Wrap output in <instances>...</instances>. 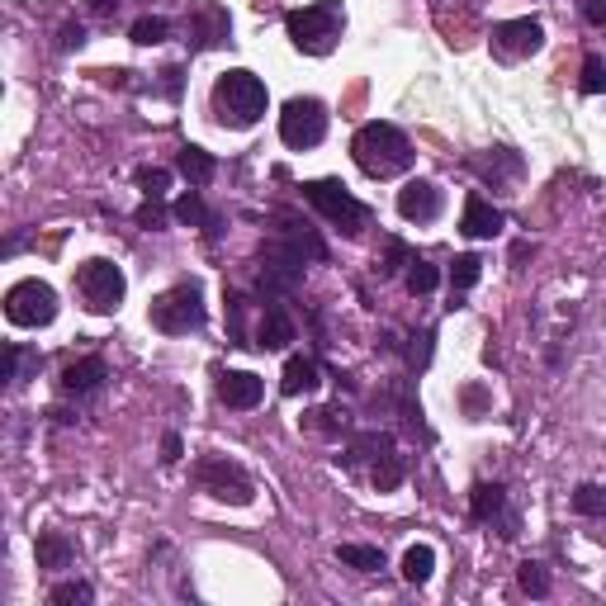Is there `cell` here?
<instances>
[{
    "instance_id": "cell-1",
    "label": "cell",
    "mask_w": 606,
    "mask_h": 606,
    "mask_svg": "<svg viewBox=\"0 0 606 606\" xmlns=\"http://www.w3.org/2000/svg\"><path fill=\"white\" fill-rule=\"evenodd\" d=\"M351 157L365 176L375 180H389V176H403L412 166V143L403 138V128L393 124H360V133L351 138Z\"/></svg>"
},
{
    "instance_id": "cell-2",
    "label": "cell",
    "mask_w": 606,
    "mask_h": 606,
    "mask_svg": "<svg viewBox=\"0 0 606 606\" xmlns=\"http://www.w3.org/2000/svg\"><path fill=\"white\" fill-rule=\"evenodd\" d=\"M266 105H270L266 81L256 72H247V67H232V72H223L214 81V109L228 128L261 124V119H266Z\"/></svg>"
},
{
    "instance_id": "cell-3",
    "label": "cell",
    "mask_w": 606,
    "mask_h": 606,
    "mask_svg": "<svg viewBox=\"0 0 606 606\" xmlns=\"http://www.w3.org/2000/svg\"><path fill=\"white\" fill-rule=\"evenodd\" d=\"M341 29H346V10L341 0H318V5H303V10H289L285 15V34L289 43L308 57H327L337 48Z\"/></svg>"
},
{
    "instance_id": "cell-4",
    "label": "cell",
    "mask_w": 606,
    "mask_h": 606,
    "mask_svg": "<svg viewBox=\"0 0 606 606\" xmlns=\"http://www.w3.org/2000/svg\"><path fill=\"white\" fill-rule=\"evenodd\" d=\"M204 289L195 280H185V285L166 289L161 299H152V327L166 332V337H185V332H199L204 327Z\"/></svg>"
},
{
    "instance_id": "cell-5",
    "label": "cell",
    "mask_w": 606,
    "mask_h": 606,
    "mask_svg": "<svg viewBox=\"0 0 606 606\" xmlns=\"http://www.w3.org/2000/svg\"><path fill=\"white\" fill-rule=\"evenodd\" d=\"M303 199H308L327 223H337V228L351 232V237L365 228V204H360L341 180H308V185H303Z\"/></svg>"
},
{
    "instance_id": "cell-6",
    "label": "cell",
    "mask_w": 606,
    "mask_h": 606,
    "mask_svg": "<svg viewBox=\"0 0 606 606\" xmlns=\"http://www.w3.org/2000/svg\"><path fill=\"white\" fill-rule=\"evenodd\" d=\"M76 289H81V299H86L90 313H114L128 294V280L114 261H100V256H95V261H81V270H76Z\"/></svg>"
},
{
    "instance_id": "cell-7",
    "label": "cell",
    "mask_w": 606,
    "mask_h": 606,
    "mask_svg": "<svg viewBox=\"0 0 606 606\" xmlns=\"http://www.w3.org/2000/svg\"><path fill=\"white\" fill-rule=\"evenodd\" d=\"M5 318L15 327H48L57 318V289L48 280H19L5 294Z\"/></svg>"
},
{
    "instance_id": "cell-8",
    "label": "cell",
    "mask_w": 606,
    "mask_h": 606,
    "mask_svg": "<svg viewBox=\"0 0 606 606\" xmlns=\"http://www.w3.org/2000/svg\"><path fill=\"white\" fill-rule=\"evenodd\" d=\"M280 138H285V147H294V152L318 147L322 138H327V109H322V100H313V95L289 100V105L280 109Z\"/></svg>"
},
{
    "instance_id": "cell-9",
    "label": "cell",
    "mask_w": 606,
    "mask_h": 606,
    "mask_svg": "<svg viewBox=\"0 0 606 606\" xmlns=\"http://www.w3.org/2000/svg\"><path fill=\"white\" fill-rule=\"evenodd\" d=\"M195 479L204 483L218 502H232V507H247V502L256 498V488H251L247 474H242L232 460H218V455H209V460L195 464Z\"/></svg>"
},
{
    "instance_id": "cell-10",
    "label": "cell",
    "mask_w": 606,
    "mask_h": 606,
    "mask_svg": "<svg viewBox=\"0 0 606 606\" xmlns=\"http://www.w3.org/2000/svg\"><path fill=\"white\" fill-rule=\"evenodd\" d=\"M545 48V24L540 19H507L493 29V53L498 57H531Z\"/></svg>"
},
{
    "instance_id": "cell-11",
    "label": "cell",
    "mask_w": 606,
    "mask_h": 606,
    "mask_svg": "<svg viewBox=\"0 0 606 606\" xmlns=\"http://www.w3.org/2000/svg\"><path fill=\"white\" fill-rule=\"evenodd\" d=\"M441 185L436 180H408L403 190H398V214L408 218V223H436L441 218Z\"/></svg>"
},
{
    "instance_id": "cell-12",
    "label": "cell",
    "mask_w": 606,
    "mask_h": 606,
    "mask_svg": "<svg viewBox=\"0 0 606 606\" xmlns=\"http://www.w3.org/2000/svg\"><path fill=\"white\" fill-rule=\"evenodd\" d=\"M218 398H223V408L247 412L266 398V384L251 375V370H228V375H218Z\"/></svg>"
},
{
    "instance_id": "cell-13",
    "label": "cell",
    "mask_w": 606,
    "mask_h": 606,
    "mask_svg": "<svg viewBox=\"0 0 606 606\" xmlns=\"http://www.w3.org/2000/svg\"><path fill=\"white\" fill-rule=\"evenodd\" d=\"M294 337H299V332H294V318L285 313V303H270L266 313H261V322H256V341H251V346H261V351H285Z\"/></svg>"
},
{
    "instance_id": "cell-14",
    "label": "cell",
    "mask_w": 606,
    "mask_h": 606,
    "mask_svg": "<svg viewBox=\"0 0 606 606\" xmlns=\"http://www.w3.org/2000/svg\"><path fill=\"white\" fill-rule=\"evenodd\" d=\"M109 379V365L100 356H86V360H72L67 370H62V393H72V398H86L95 393L100 384Z\"/></svg>"
},
{
    "instance_id": "cell-15",
    "label": "cell",
    "mask_w": 606,
    "mask_h": 606,
    "mask_svg": "<svg viewBox=\"0 0 606 606\" xmlns=\"http://www.w3.org/2000/svg\"><path fill=\"white\" fill-rule=\"evenodd\" d=\"M502 223H507V218H502L483 195H469V199H464V223H460L464 237H479V242H483V237H498Z\"/></svg>"
},
{
    "instance_id": "cell-16",
    "label": "cell",
    "mask_w": 606,
    "mask_h": 606,
    "mask_svg": "<svg viewBox=\"0 0 606 606\" xmlns=\"http://www.w3.org/2000/svg\"><path fill=\"white\" fill-rule=\"evenodd\" d=\"M275 242H285L289 251H299L303 261H327V247H322V237L308 223H299V218H280V237Z\"/></svg>"
},
{
    "instance_id": "cell-17",
    "label": "cell",
    "mask_w": 606,
    "mask_h": 606,
    "mask_svg": "<svg viewBox=\"0 0 606 606\" xmlns=\"http://www.w3.org/2000/svg\"><path fill=\"white\" fill-rule=\"evenodd\" d=\"M469 512L474 521H507V531L517 526V521L507 517V493H502V483H474V498H469ZM517 535V531H512Z\"/></svg>"
},
{
    "instance_id": "cell-18",
    "label": "cell",
    "mask_w": 606,
    "mask_h": 606,
    "mask_svg": "<svg viewBox=\"0 0 606 606\" xmlns=\"http://www.w3.org/2000/svg\"><path fill=\"white\" fill-rule=\"evenodd\" d=\"M313 389H318V360L289 356L285 375H280V393H285V398H299V393H313Z\"/></svg>"
},
{
    "instance_id": "cell-19",
    "label": "cell",
    "mask_w": 606,
    "mask_h": 606,
    "mask_svg": "<svg viewBox=\"0 0 606 606\" xmlns=\"http://www.w3.org/2000/svg\"><path fill=\"white\" fill-rule=\"evenodd\" d=\"M38 569H48V573L72 569V540H67L62 531H43V535H38Z\"/></svg>"
},
{
    "instance_id": "cell-20",
    "label": "cell",
    "mask_w": 606,
    "mask_h": 606,
    "mask_svg": "<svg viewBox=\"0 0 606 606\" xmlns=\"http://www.w3.org/2000/svg\"><path fill=\"white\" fill-rule=\"evenodd\" d=\"M176 166H180V176L190 180V185H209V180L218 176V161L204 152V147H180V157H176Z\"/></svg>"
},
{
    "instance_id": "cell-21",
    "label": "cell",
    "mask_w": 606,
    "mask_h": 606,
    "mask_svg": "<svg viewBox=\"0 0 606 606\" xmlns=\"http://www.w3.org/2000/svg\"><path fill=\"white\" fill-rule=\"evenodd\" d=\"M474 166H479L483 180H502V176L517 180L521 176V157L512 152V147H493V152H488V157H479Z\"/></svg>"
},
{
    "instance_id": "cell-22",
    "label": "cell",
    "mask_w": 606,
    "mask_h": 606,
    "mask_svg": "<svg viewBox=\"0 0 606 606\" xmlns=\"http://www.w3.org/2000/svg\"><path fill=\"white\" fill-rule=\"evenodd\" d=\"M389 450H393V436H389V431H360V436H351L346 464H356V460H379V455H389Z\"/></svg>"
},
{
    "instance_id": "cell-23",
    "label": "cell",
    "mask_w": 606,
    "mask_h": 606,
    "mask_svg": "<svg viewBox=\"0 0 606 606\" xmlns=\"http://www.w3.org/2000/svg\"><path fill=\"white\" fill-rule=\"evenodd\" d=\"M171 214H176V223H185V228H214V214L204 209V199H199V190H190V195H180L176 204H171Z\"/></svg>"
},
{
    "instance_id": "cell-24",
    "label": "cell",
    "mask_w": 606,
    "mask_h": 606,
    "mask_svg": "<svg viewBox=\"0 0 606 606\" xmlns=\"http://www.w3.org/2000/svg\"><path fill=\"white\" fill-rule=\"evenodd\" d=\"M337 559L346 564V569H360V573H379V569H384V550H375V545H341Z\"/></svg>"
},
{
    "instance_id": "cell-25",
    "label": "cell",
    "mask_w": 606,
    "mask_h": 606,
    "mask_svg": "<svg viewBox=\"0 0 606 606\" xmlns=\"http://www.w3.org/2000/svg\"><path fill=\"white\" fill-rule=\"evenodd\" d=\"M431 569H436V550H431V545H412V550L403 554V578H408V583H427Z\"/></svg>"
},
{
    "instance_id": "cell-26",
    "label": "cell",
    "mask_w": 606,
    "mask_h": 606,
    "mask_svg": "<svg viewBox=\"0 0 606 606\" xmlns=\"http://www.w3.org/2000/svg\"><path fill=\"white\" fill-rule=\"evenodd\" d=\"M308 431H318V436H346L351 431V417H346V408H318V412H308Z\"/></svg>"
},
{
    "instance_id": "cell-27",
    "label": "cell",
    "mask_w": 606,
    "mask_h": 606,
    "mask_svg": "<svg viewBox=\"0 0 606 606\" xmlns=\"http://www.w3.org/2000/svg\"><path fill=\"white\" fill-rule=\"evenodd\" d=\"M403 474H408V464H403L398 450H389V455H379L375 460V488L379 493H393V488L403 483Z\"/></svg>"
},
{
    "instance_id": "cell-28",
    "label": "cell",
    "mask_w": 606,
    "mask_h": 606,
    "mask_svg": "<svg viewBox=\"0 0 606 606\" xmlns=\"http://www.w3.org/2000/svg\"><path fill=\"white\" fill-rule=\"evenodd\" d=\"M38 370V356L24 346H5V384H24Z\"/></svg>"
},
{
    "instance_id": "cell-29",
    "label": "cell",
    "mask_w": 606,
    "mask_h": 606,
    "mask_svg": "<svg viewBox=\"0 0 606 606\" xmlns=\"http://www.w3.org/2000/svg\"><path fill=\"white\" fill-rule=\"evenodd\" d=\"M166 34H171V24L161 15H143L133 29H128V38H133L138 48H157V43H166Z\"/></svg>"
},
{
    "instance_id": "cell-30",
    "label": "cell",
    "mask_w": 606,
    "mask_h": 606,
    "mask_svg": "<svg viewBox=\"0 0 606 606\" xmlns=\"http://www.w3.org/2000/svg\"><path fill=\"white\" fill-rule=\"evenodd\" d=\"M479 275H483V261L474 256V251H469V256H455V266H450V289L464 294V289L479 285Z\"/></svg>"
},
{
    "instance_id": "cell-31",
    "label": "cell",
    "mask_w": 606,
    "mask_h": 606,
    "mask_svg": "<svg viewBox=\"0 0 606 606\" xmlns=\"http://www.w3.org/2000/svg\"><path fill=\"white\" fill-rule=\"evenodd\" d=\"M573 512H578V517H606V488L602 483H583V488L573 493Z\"/></svg>"
},
{
    "instance_id": "cell-32",
    "label": "cell",
    "mask_w": 606,
    "mask_h": 606,
    "mask_svg": "<svg viewBox=\"0 0 606 606\" xmlns=\"http://www.w3.org/2000/svg\"><path fill=\"white\" fill-rule=\"evenodd\" d=\"M48 602L53 606H90L95 602V588L81 583V578H72V583H57V588L48 592Z\"/></svg>"
},
{
    "instance_id": "cell-33",
    "label": "cell",
    "mask_w": 606,
    "mask_h": 606,
    "mask_svg": "<svg viewBox=\"0 0 606 606\" xmlns=\"http://www.w3.org/2000/svg\"><path fill=\"white\" fill-rule=\"evenodd\" d=\"M436 285H441V270L431 266V261H422V256H412L408 261V289L412 294H431Z\"/></svg>"
},
{
    "instance_id": "cell-34",
    "label": "cell",
    "mask_w": 606,
    "mask_h": 606,
    "mask_svg": "<svg viewBox=\"0 0 606 606\" xmlns=\"http://www.w3.org/2000/svg\"><path fill=\"white\" fill-rule=\"evenodd\" d=\"M138 185H143L147 199H166V190H171V171H166V166H143V171H138Z\"/></svg>"
},
{
    "instance_id": "cell-35",
    "label": "cell",
    "mask_w": 606,
    "mask_h": 606,
    "mask_svg": "<svg viewBox=\"0 0 606 606\" xmlns=\"http://www.w3.org/2000/svg\"><path fill=\"white\" fill-rule=\"evenodd\" d=\"M517 583H521V592H531V597H545V592H550V573L526 559V564L517 569Z\"/></svg>"
},
{
    "instance_id": "cell-36",
    "label": "cell",
    "mask_w": 606,
    "mask_h": 606,
    "mask_svg": "<svg viewBox=\"0 0 606 606\" xmlns=\"http://www.w3.org/2000/svg\"><path fill=\"white\" fill-rule=\"evenodd\" d=\"M408 261H412L408 247H403V242H389V251H384V261H379V275L389 280V275H398V270L408 266Z\"/></svg>"
},
{
    "instance_id": "cell-37",
    "label": "cell",
    "mask_w": 606,
    "mask_h": 606,
    "mask_svg": "<svg viewBox=\"0 0 606 606\" xmlns=\"http://www.w3.org/2000/svg\"><path fill=\"white\" fill-rule=\"evenodd\" d=\"M583 90H588V95H602V90H606L602 57H588V62H583Z\"/></svg>"
},
{
    "instance_id": "cell-38",
    "label": "cell",
    "mask_w": 606,
    "mask_h": 606,
    "mask_svg": "<svg viewBox=\"0 0 606 606\" xmlns=\"http://www.w3.org/2000/svg\"><path fill=\"white\" fill-rule=\"evenodd\" d=\"M138 223H143L147 232H157L161 223H166V218H161V199H147L143 209H138Z\"/></svg>"
},
{
    "instance_id": "cell-39",
    "label": "cell",
    "mask_w": 606,
    "mask_h": 606,
    "mask_svg": "<svg viewBox=\"0 0 606 606\" xmlns=\"http://www.w3.org/2000/svg\"><path fill=\"white\" fill-rule=\"evenodd\" d=\"M81 43H86V29L81 24H67L62 29V48H81Z\"/></svg>"
},
{
    "instance_id": "cell-40",
    "label": "cell",
    "mask_w": 606,
    "mask_h": 606,
    "mask_svg": "<svg viewBox=\"0 0 606 606\" xmlns=\"http://www.w3.org/2000/svg\"><path fill=\"white\" fill-rule=\"evenodd\" d=\"M161 460H166V464H176V460H180V436H176V431H171V436L161 441Z\"/></svg>"
},
{
    "instance_id": "cell-41",
    "label": "cell",
    "mask_w": 606,
    "mask_h": 606,
    "mask_svg": "<svg viewBox=\"0 0 606 606\" xmlns=\"http://www.w3.org/2000/svg\"><path fill=\"white\" fill-rule=\"evenodd\" d=\"M86 5L95 10V15H114V10H119L124 0H86Z\"/></svg>"
},
{
    "instance_id": "cell-42",
    "label": "cell",
    "mask_w": 606,
    "mask_h": 606,
    "mask_svg": "<svg viewBox=\"0 0 606 606\" xmlns=\"http://www.w3.org/2000/svg\"><path fill=\"white\" fill-rule=\"evenodd\" d=\"M588 19L592 24H606V0H588Z\"/></svg>"
}]
</instances>
